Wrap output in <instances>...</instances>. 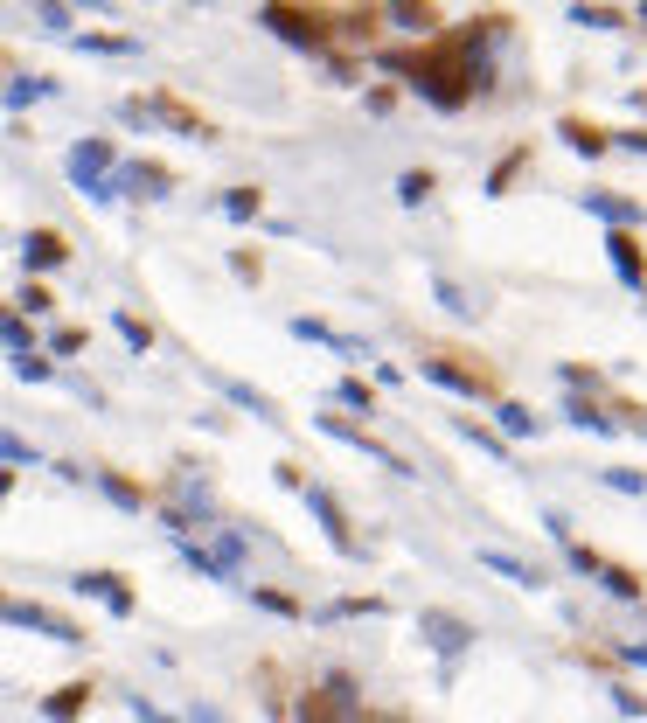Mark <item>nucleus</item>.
I'll return each instance as SVG.
<instances>
[{
  "label": "nucleus",
  "instance_id": "4",
  "mask_svg": "<svg viewBox=\"0 0 647 723\" xmlns=\"http://www.w3.org/2000/svg\"><path fill=\"white\" fill-rule=\"evenodd\" d=\"M258 21L279 28V35L300 42V49H327V42H334V14H327V7H265Z\"/></svg>",
  "mask_w": 647,
  "mask_h": 723
},
{
  "label": "nucleus",
  "instance_id": "31",
  "mask_svg": "<svg viewBox=\"0 0 647 723\" xmlns=\"http://www.w3.org/2000/svg\"><path fill=\"white\" fill-rule=\"evenodd\" d=\"M571 21H578V28H620L627 14H613V7H571Z\"/></svg>",
  "mask_w": 647,
  "mask_h": 723
},
{
  "label": "nucleus",
  "instance_id": "8",
  "mask_svg": "<svg viewBox=\"0 0 647 723\" xmlns=\"http://www.w3.org/2000/svg\"><path fill=\"white\" fill-rule=\"evenodd\" d=\"M119 188H133L140 202H161L167 188H174V174H167L161 160H133V167H119V174H112V195H119Z\"/></svg>",
  "mask_w": 647,
  "mask_h": 723
},
{
  "label": "nucleus",
  "instance_id": "30",
  "mask_svg": "<svg viewBox=\"0 0 647 723\" xmlns=\"http://www.w3.org/2000/svg\"><path fill=\"white\" fill-rule=\"evenodd\" d=\"M536 425H543V418H529L522 404H501V432H508V438H529Z\"/></svg>",
  "mask_w": 647,
  "mask_h": 723
},
{
  "label": "nucleus",
  "instance_id": "23",
  "mask_svg": "<svg viewBox=\"0 0 647 723\" xmlns=\"http://www.w3.org/2000/svg\"><path fill=\"white\" fill-rule=\"evenodd\" d=\"M258 209H265V195H258V188H230V195H223V216H237V223H251Z\"/></svg>",
  "mask_w": 647,
  "mask_h": 723
},
{
  "label": "nucleus",
  "instance_id": "5",
  "mask_svg": "<svg viewBox=\"0 0 647 723\" xmlns=\"http://www.w3.org/2000/svg\"><path fill=\"white\" fill-rule=\"evenodd\" d=\"M0 619H7V626H28V633H42V640H56V647H84V633H77L63 612H49V605H28V598H0Z\"/></svg>",
  "mask_w": 647,
  "mask_h": 723
},
{
  "label": "nucleus",
  "instance_id": "24",
  "mask_svg": "<svg viewBox=\"0 0 647 723\" xmlns=\"http://www.w3.org/2000/svg\"><path fill=\"white\" fill-rule=\"evenodd\" d=\"M98 487H105V494H112L119 508H147V494H140L133 480H119V473H98Z\"/></svg>",
  "mask_w": 647,
  "mask_h": 723
},
{
  "label": "nucleus",
  "instance_id": "21",
  "mask_svg": "<svg viewBox=\"0 0 647 723\" xmlns=\"http://www.w3.org/2000/svg\"><path fill=\"white\" fill-rule=\"evenodd\" d=\"M70 42H77V49H91V56H133V49H140L133 35H70Z\"/></svg>",
  "mask_w": 647,
  "mask_h": 723
},
{
  "label": "nucleus",
  "instance_id": "36",
  "mask_svg": "<svg viewBox=\"0 0 647 723\" xmlns=\"http://www.w3.org/2000/svg\"><path fill=\"white\" fill-rule=\"evenodd\" d=\"M606 487H620V494H647V480L634 466H606Z\"/></svg>",
  "mask_w": 647,
  "mask_h": 723
},
{
  "label": "nucleus",
  "instance_id": "10",
  "mask_svg": "<svg viewBox=\"0 0 647 723\" xmlns=\"http://www.w3.org/2000/svg\"><path fill=\"white\" fill-rule=\"evenodd\" d=\"M606 251H613V272H620L634 292H647V244H641V237H634V230H613V237H606Z\"/></svg>",
  "mask_w": 647,
  "mask_h": 723
},
{
  "label": "nucleus",
  "instance_id": "28",
  "mask_svg": "<svg viewBox=\"0 0 647 723\" xmlns=\"http://www.w3.org/2000/svg\"><path fill=\"white\" fill-rule=\"evenodd\" d=\"M571 425H585V432H613V418H599V404H585V397H571Z\"/></svg>",
  "mask_w": 647,
  "mask_h": 723
},
{
  "label": "nucleus",
  "instance_id": "42",
  "mask_svg": "<svg viewBox=\"0 0 647 723\" xmlns=\"http://www.w3.org/2000/svg\"><path fill=\"white\" fill-rule=\"evenodd\" d=\"M620 654H627V661H641V668H647V647H641V640H627Z\"/></svg>",
  "mask_w": 647,
  "mask_h": 723
},
{
  "label": "nucleus",
  "instance_id": "17",
  "mask_svg": "<svg viewBox=\"0 0 647 723\" xmlns=\"http://www.w3.org/2000/svg\"><path fill=\"white\" fill-rule=\"evenodd\" d=\"M84 703H91V682H70V689H56V696L42 703V717L49 723H77L84 717Z\"/></svg>",
  "mask_w": 647,
  "mask_h": 723
},
{
  "label": "nucleus",
  "instance_id": "1",
  "mask_svg": "<svg viewBox=\"0 0 647 723\" xmlns=\"http://www.w3.org/2000/svg\"><path fill=\"white\" fill-rule=\"evenodd\" d=\"M501 35V14H474V21H460V28H439L432 42H418V49H390L383 63L397 70V77H411V91H425L439 112H460L474 91L487 84V42Z\"/></svg>",
  "mask_w": 647,
  "mask_h": 723
},
{
  "label": "nucleus",
  "instance_id": "2",
  "mask_svg": "<svg viewBox=\"0 0 647 723\" xmlns=\"http://www.w3.org/2000/svg\"><path fill=\"white\" fill-rule=\"evenodd\" d=\"M425 376L446 383V390H460V397H501L494 369H487L481 355H467V348H425Z\"/></svg>",
  "mask_w": 647,
  "mask_h": 723
},
{
  "label": "nucleus",
  "instance_id": "12",
  "mask_svg": "<svg viewBox=\"0 0 647 723\" xmlns=\"http://www.w3.org/2000/svg\"><path fill=\"white\" fill-rule=\"evenodd\" d=\"M70 591H84V598H105L119 619L133 612V584L126 578H112V571H84V578H70Z\"/></svg>",
  "mask_w": 647,
  "mask_h": 723
},
{
  "label": "nucleus",
  "instance_id": "16",
  "mask_svg": "<svg viewBox=\"0 0 647 723\" xmlns=\"http://www.w3.org/2000/svg\"><path fill=\"white\" fill-rule=\"evenodd\" d=\"M481 564H487V571H501L508 584H522V591H543V584H550L543 571H536V564H522V557H508V550H481Z\"/></svg>",
  "mask_w": 647,
  "mask_h": 723
},
{
  "label": "nucleus",
  "instance_id": "7",
  "mask_svg": "<svg viewBox=\"0 0 647 723\" xmlns=\"http://www.w3.org/2000/svg\"><path fill=\"white\" fill-rule=\"evenodd\" d=\"M300 494H307V508H314V515H321L327 543H334V550H341V557H355V550H362V543H355V529H348V515H341V501H334V494H327V487H314V480H307V487H300Z\"/></svg>",
  "mask_w": 647,
  "mask_h": 723
},
{
  "label": "nucleus",
  "instance_id": "15",
  "mask_svg": "<svg viewBox=\"0 0 647 723\" xmlns=\"http://www.w3.org/2000/svg\"><path fill=\"white\" fill-rule=\"evenodd\" d=\"M425 640H432L439 654H460V647L474 640V626H467V619H453V612H425Z\"/></svg>",
  "mask_w": 647,
  "mask_h": 723
},
{
  "label": "nucleus",
  "instance_id": "32",
  "mask_svg": "<svg viewBox=\"0 0 647 723\" xmlns=\"http://www.w3.org/2000/svg\"><path fill=\"white\" fill-rule=\"evenodd\" d=\"M119 334H126V348H140V355L154 348V327H147V320H133V313H119Z\"/></svg>",
  "mask_w": 647,
  "mask_h": 723
},
{
  "label": "nucleus",
  "instance_id": "18",
  "mask_svg": "<svg viewBox=\"0 0 647 723\" xmlns=\"http://www.w3.org/2000/svg\"><path fill=\"white\" fill-rule=\"evenodd\" d=\"M557 133H564V140L578 146V153H592V160H599V153L613 146V133H606V126H592V119H564Z\"/></svg>",
  "mask_w": 647,
  "mask_h": 723
},
{
  "label": "nucleus",
  "instance_id": "27",
  "mask_svg": "<svg viewBox=\"0 0 647 723\" xmlns=\"http://www.w3.org/2000/svg\"><path fill=\"white\" fill-rule=\"evenodd\" d=\"M251 598H258L265 612H279V619H300V598H286V591H265V584H251Z\"/></svg>",
  "mask_w": 647,
  "mask_h": 723
},
{
  "label": "nucleus",
  "instance_id": "20",
  "mask_svg": "<svg viewBox=\"0 0 647 723\" xmlns=\"http://www.w3.org/2000/svg\"><path fill=\"white\" fill-rule=\"evenodd\" d=\"M223 390H230V404H244V411H258V418H279V404L265 397V390H251V383H230V376H216Z\"/></svg>",
  "mask_w": 647,
  "mask_h": 723
},
{
  "label": "nucleus",
  "instance_id": "25",
  "mask_svg": "<svg viewBox=\"0 0 647 723\" xmlns=\"http://www.w3.org/2000/svg\"><path fill=\"white\" fill-rule=\"evenodd\" d=\"M14 376H21V383H49L56 369H49V355H35V348H28V355H14Z\"/></svg>",
  "mask_w": 647,
  "mask_h": 723
},
{
  "label": "nucleus",
  "instance_id": "38",
  "mask_svg": "<svg viewBox=\"0 0 647 723\" xmlns=\"http://www.w3.org/2000/svg\"><path fill=\"white\" fill-rule=\"evenodd\" d=\"M432 292H439V299H446V306H453V313H474V306H467V299H460V286H453V279H432Z\"/></svg>",
  "mask_w": 647,
  "mask_h": 723
},
{
  "label": "nucleus",
  "instance_id": "37",
  "mask_svg": "<svg viewBox=\"0 0 647 723\" xmlns=\"http://www.w3.org/2000/svg\"><path fill=\"white\" fill-rule=\"evenodd\" d=\"M14 306H21V313H49L56 299H49V286H35V279H28V286H21V299H14Z\"/></svg>",
  "mask_w": 647,
  "mask_h": 723
},
{
  "label": "nucleus",
  "instance_id": "35",
  "mask_svg": "<svg viewBox=\"0 0 647 723\" xmlns=\"http://www.w3.org/2000/svg\"><path fill=\"white\" fill-rule=\"evenodd\" d=\"M522 160H529V153H522V146H515V153H508V160H501V167H494V181H487V195H501V188H508V181H515V174H522Z\"/></svg>",
  "mask_w": 647,
  "mask_h": 723
},
{
  "label": "nucleus",
  "instance_id": "39",
  "mask_svg": "<svg viewBox=\"0 0 647 723\" xmlns=\"http://www.w3.org/2000/svg\"><path fill=\"white\" fill-rule=\"evenodd\" d=\"M35 21H42V28H49V35H70V14H63V7H42V14H35Z\"/></svg>",
  "mask_w": 647,
  "mask_h": 723
},
{
  "label": "nucleus",
  "instance_id": "9",
  "mask_svg": "<svg viewBox=\"0 0 647 723\" xmlns=\"http://www.w3.org/2000/svg\"><path fill=\"white\" fill-rule=\"evenodd\" d=\"M21 265H28V272L70 265V237H63V230H28V237H21Z\"/></svg>",
  "mask_w": 647,
  "mask_h": 723
},
{
  "label": "nucleus",
  "instance_id": "3",
  "mask_svg": "<svg viewBox=\"0 0 647 723\" xmlns=\"http://www.w3.org/2000/svg\"><path fill=\"white\" fill-rule=\"evenodd\" d=\"M112 167H119L112 140H77L70 146V181H77L91 202H112Z\"/></svg>",
  "mask_w": 647,
  "mask_h": 723
},
{
  "label": "nucleus",
  "instance_id": "14",
  "mask_svg": "<svg viewBox=\"0 0 647 723\" xmlns=\"http://www.w3.org/2000/svg\"><path fill=\"white\" fill-rule=\"evenodd\" d=\"M585 209H592V216H606L613 230H634V223H641V202H627L620 188H592V195H585Z\"/></svg>",
  "mask_w": 647,
  "mask_h": 723
},
{
  "label": "nucleus",
  "instance_id": "11",
  "mask_svg": "<svg viewBox=\"0 0 647 723\" xmlns=\"http://www.w3.org/2000/svg\"><path fill=\"white\" fill-rule=\"evenodd\" d=\"M321 432H327V438H341V445H355V452H369V459H383L390 473H411V466H404L390 445H376V438L362 432V425H348V418H321Z\"/></svg>",
  "mask_w": 647,
  "mask_h": 723
},
{
  "label": "nucleus",
  "instance_id": "13",
  "mask_svg": "<svg viewBox=\"0 0 647 723\" xmlns=\"http://www.w3.org/2000/svg\"><path fill=\"white\" fill-rule=\"evenodd\" d=\"M154 119H167L174 133H188V140H209V119L195 112V105H181V98H167V91H154V105H147Z\"/></svg>",
  "mask_w": 647,
  "mask_h": 723
},
{
  "label": "nucleus",
  "instance_id": "43",
  "mask_svg": "<svg viewBox=\"0 0 647 723\" xmlns=\"http://www.w3.org/2000/svg\"><path fill=\"white\" fill-rule=\"evenodd\" d=\"M7 487H14V473H0V494H7Z\"/></svg>",
  "mask_w": 647,
  "mask_h": 723
},
{
  "label": "nucleus",
  "instance_id": "6",
  "mask_svg": "<svg viewBox=\"0 0 647 723\" xmlns=\"http://www.w3.org/2000/svg\"><path fill=\"white\" fill-rule=\"evenodd\" d=\"M571 564H578V571H592V578H606V591H613V598H627V605H641V598H647L641 571H627V564H613V557H599V550H585V543H571Z\"/></svg>",
  "mask_w": 647,
  "mask_h": 723
},
{
  "label": "nucleus",
  "instance_id": "19",
  "mask_svg": "<svg viewBox=\"0 0 647 723\" xmlns=\"http://www.w3.org/2000/svg\"><path fill=\"white\" fill-rule=\"evenodd\" d=\"M397 195H404V202L418 209V202H432V195H439V174H432V167H411V174L397 181Z\"/></svg>",
  "mask_w": 647,
  "mask_h": 723
},
{
  "label": "nucleus",
  "instance_id": "40",
  "mask_svg": "<svg viewBox=\"0 0 647 723\" xmlns=\"http://www.w3.org/2000/svg\"><path fill=\"white\" fill-rule=\"evenodd\" d=\"M620 418H627V425H634V432L647 438V411H641V404H620Z\"/></svg>",
  "mask_w": 647,
  "mask_h": 723
},
{
  "label": "nucleus",
  "instance_id": "33",
  "mask_svg": "<svg viewBox=\"0 0 647 723\" xmlns=\"http://www.w3.org/2000/svg\"><path fill=\"white\" fill-rule=\"evenodd\" d=\"M0 341H7L14 355H28V320H21V313H0Z\"/></svg>",
  "mask_w": 647,
  "mask_h": 723
},
{
  "label": "nucleus",
  "instance_id": "41",
  "mask_svg": "<svg viewBox=\"0 0 647 723\" xmlns=\"http://www.w3.org/2000/svg\"><path fill=\"white\" fill-rule=\"evenodd\" d=\"M613 146H627V153H647V133H613Z\"/></svg>",
  "mask_w": 647,
  "mask_h": 723
},
{
  "label": "nucleus",
  "instance_id": "29",
  "mask_svg": "<svg viewBox=\"0 0 647 723\" xmlns=\"http://www.w3.org/2000/svg\"><path fill=\"white\" fill-rule=\"evenodd\" d=\"M0 466H35V445L14 432H0Z\"/></svg>",
  "mask_w": 647,
  "mask_h": 723
},
{
  "label": "nucleus",
  "instance_id": "22",
  "mask_svg": "<svg viewBox=\"0 0 647 723\" xmlns=\"http://www.w3.org/2000/svg\"><path fill=\"white\" fill-rule=\"evenodd\" d=\"M49 91H56V84H49V77H14V84H7V91H0V98H7V105H14V112H21V105H35V98H49Z\"/></svg>",
  "mask_w": 647,
  "mask_h": 723
},
{
  "label": "nucleus",
  "instance_id": "26",
  "mask_svg": "<svg viewBox=\"0 0 647 723\" xmlns=\"http://www.w3.org/2000/svg\"><path fill=\"white\" fill-rule=\"evenodd\" d=\"M334 397H341V404H348V411H376V390H369V383H362V376H348V383H341V390H334Z\"/></svg>",
  "mask_w": 647,
  "mask_h": 723
},
{
  "label": "nucleus",
  "instance_id": "34",
  "mask_svg": "<svg viewBox=\"0 0 647 723\" xmlns=\"http://www.w3.org/2000/svg\"><path fill=\"white\" fill-rule=\"evenodd\" d=\"M460 432H467V438H474V445H481V452H494V459H508V445H501V438H494V432H487V425H481V418H460Z\"/></svg>",
  "mask_w": 647,
  "mask_h": 723
}]
</instances>
